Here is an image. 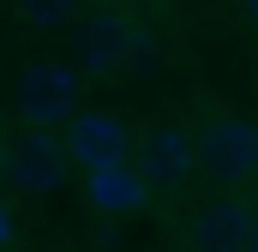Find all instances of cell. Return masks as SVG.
<instances>
[{"mask_svg":"<svg viewBox=\"0 0 258 252\" xmlns=\"http://www.w3.org/2000/svg\"><path fill=\"white\" fill-rule=\"evenodd\" d=\"M66 156L90 174V168H114V162H126L132 156V126L120 114H108V108H96V114H72L66 126Z\"/></svg>","mask_w":258,"mask_h":252,"instance_id":"4","label":"cell"},{"mask_svg":"<svg viewBox=\"0 0 258 252\" xmlns=\"http://www.w3.org/2000/svg\"><path fill=\"white\" fill-rule=\"evenodd\" d=\"M198 156L222 180H258V120H234V114L210 120L198 138Z\"/></svg>","mask_w":258,"mask_h":252,"instance_id":"5","label":"cell"},{"mask_svg":"<svg viewBox=\"0 0 258 252\" xmlns=\"http://www.w3.org/2000/svg\"><path fill=\"white\" fill-rule=\"evenodd\" d=\"M240 12H246V24H258V0H234Z\"/></svg>","mask_w":258,"mask_h":252,"instance_id":"11","label":"cell"},{"mask_svg":"<svg viewBox=\"0 0 258 252\" xmlns=\"http://www.w3.org/2000/svg\"><path fill=\"white\" fill-rule=\"evenodd\" d=\"M150 198V180L138 174V162H114V168H90V204L96 210H138Z\"/></svg>","mask_w":258,"mask_h":252,"instance_id":"8","label":"cell"},{"mask_svg":"<svg viewBox=\"0 0 258 252\" xmlns=\"http://www.w3.org/2000/svg\"><path fill=\"white\" fill-rule=\"evenodd\" d=\"M66 144H54L48 132H24L18 144H6V168H0V180L12 192H24V198H48V192L66 186Z\"/></svg>","mask_w":258,"mask_h":252,"instance_id":"3","label":"cell"},{"mask_svg":"<svg viewBox=\"0 0 258 252\" xmlns=\"http://www.w3.org/2000/svg\"><path fill=\"white\" fill-rule=\"evenodd\" d=\"M186 234H192V252H246L252 246V210L246 204H204Z\"/></svg>","mask_w":258,"mask_h":252,"instance_id":"7","label":"cell"},{"mask_svg":"<svg viewBox=\"0 0 258 252\" xmlns=\"http://www.w3.org/2000/svg\"><path fill=\"white\" fill-rule=\"evenodd\" d=\"M78 66H60V60H36L18 72V120L30 132H48V126H72L78 114Z\"/></svg>","mask_w":258,"mask_h":252,"instance_id":"2","label":"cell"},{"mask_svg":"<svg viewBox=\"0 0 258 252\" xmlns=\"http://www.w3.org/2000/svg\"><path fill=\"white\" fill-rule=\"evenodd\" d=\"M12 12H18V24H30V30H54V24H66V18L78 12V0H12Z\"/></svg>","mask_w":258,"mask_h":252,"instance_id":"9","label":"cell"},{"mask_svg":"<svg viewBox=\"0 0 258 252\" xmlns=\"http://www.w3.org/2000/svg\"><path fill=\"white\" fill-rule=\"evenodd\" d=\"M246 252H258V210H252V246H246Z\"/></svg>","mask_w":258,"mask_h":252,"instance_id":"12","label":"cell"},{"mask_svg":"<svg viewBox=\"0 0 258 252\" xmlns=\"http://www.w3.org/2000/svg\"><path fill=\"white\" fill-rule=\"evenodd\" d=\"M144 54H150V36H144V24L126 18L120 6L90 12V18H84V30H78V72H90V78L132 72Z\"/></svg>","mask_w":258,"mask_h":252,"instance_id":"1","label":"cell"},{"mask_svg":"<svg viewBox=\"0 0 258 252\" xmlns=\"http://www.w3.org/2000/svg\"><path fill=\"white\" fill-rule=\"evenodd\" d=\"M0 168H6V144H0Z\"/></svg>","mask_w":258,"mask_h":252,"instance_id":"13","label":"cell"},{"mask_svg":"<svg viewBox=\"0 0 258 252\" xmlns=\"http://www.w3.org/2000/svg\"><path fill=\"white\" fill-rule=\"evenodd\" d=\"M12 234H18V222H12V210H6V204H0V246H6V240H12Z\"/></svg>","mask_w":258,"mask_h":252,"instance_id":"10","label":"cell"},{"mask_svg":"<svg viewBox=\"0 0 258 252\" xmlns=\"http://www.w3.org/2000/svg\"><path fill=\"white\" fill-rule=\"evenodd\" d=\"M192 162H198V138L186 126H174V120L150 126L138 138V174L150 186H186L192 180Z\"/></svg>","mask_w":258,"mask_h":252,"instance_id":"6","label":"cell"}]
</instances>
